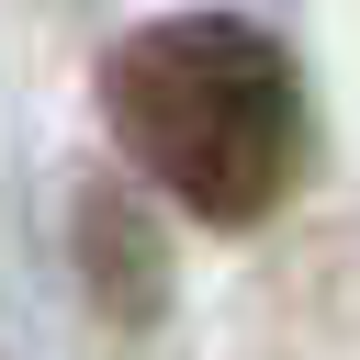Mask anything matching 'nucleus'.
I'll return each instance as SVG.
<instances>
[{
  "label": "nucleus",
  "mask_w": 360,
  "mask_h": 360,
  "mask_svg": "<svg viewBox=\"0 0 360 360\" xmlns=\"http://www.w3.org/2000/svg\"><path fill=\"white\" fill-rule=\"evenodd\" d=\"M112 146L202 225H259L304 180V68L236 11H169L101 56Z\"/></svg>",
  "instance_id": "obj_1"
}]
</instances>
